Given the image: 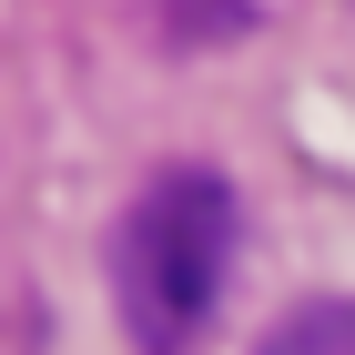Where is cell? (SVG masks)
<instances>
[{
    "label": "cell",
    "instance_id": "2",
    "mask_svg": "<svg viewBox=\"0 0 355 355\" xmlns=\"http://www.w3.org/2000/svg\"><path fill=\"white\" fill-rule=\"evenodd\" d=\"M254 355H355V304H345V295L295 304V315H284V325H274Z\"/></svg>",
    "mask_w": 355,
    "mask_h": 355
},
{
    "label": "cell",
    "instance_id": "1",
    "mask_svg": "<svg viewBox=\"0 0 355 355\" xmlns=\"http://www.w3.org/2000/svg\"><path fill=\"white\" fill-rule=\"evenodd\" d=\"M223 274H234V183L203 163H173L132 193L112 234V304L142 355H183L214 325Z\"/></svg>",
    "mask_w": 355,
    "mask_h": 355
}]
</instances>
